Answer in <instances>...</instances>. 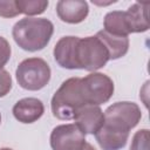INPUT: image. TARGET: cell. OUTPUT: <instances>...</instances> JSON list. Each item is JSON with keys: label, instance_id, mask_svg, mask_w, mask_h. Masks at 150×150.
<instances>
[{"label": "cell", "instance_id": "cell-5", "mask_svg": "<svg viewBox=\"0 0 150 150\" xmlns=\"http://www.w3.org/2000/svg\"><path fill=\"white\" fill-rule=\"evenodd\" d=\"M108 61L109 54L96 36L79 39L76 47V62L79 69L95 71L104 67Z\"/></svg>", "mask_w": 150, "mask_h": 150}, {"label": "cell", "instance_id": "cell-15", "mask_svg": "<svg viewBox=\"0 0 150 150\" xmlns=\"http://www.w3.org/2000/svg\"><path fill=\"white\" fill-rule=\"evenodd\" d=\"M103 25H104V30L110 34L120 35V36H128L130 34L125 23L124 12H121V11L109 12L104 16Z\"/></svg>", "mask_w": 150, "mask_h": 150}, {"label": "cell", "instance_id": "cell-16", "mask_svg": "<svg viewBox=\"0 0 150 150\" xmlns=\"http://www.w3.org/2000/svg\"><path fill=\"white\" fill-rule=\"evenodd\" d=\"M18 9L26 15H38L46 11L48 7V1L42 0H16Z\"/></svg>", "mask_w": 150, "mask_h": 150}, {"label": "cell", "instance_id": "cell-3", "mask_svg": "<svg viewBox=\"0 0 150 150\" xmlns=\"http://www.w3.org/2000/svg\"><path fill=\"white\" fill-rule=\"evenodd\" d=\"M141 117L142 112L136 103L116 102L104 111L103 127L118 132H129L138 124Z\"/></svg>", "mask_w": 150, "mask_h": 150}, {"label": "cell", "instance_id": "cell-8", "mask_svg": "<svg viewBox=\"0 0 150 150\" xmlns=\"http://www.w3.org/2000/svg\"><path fill=\"white\" fill-rule=\"evenodd\" d=\"M75 124L84 132L95 135L104 122V114L98 105L84 104L79 109L75 117Z\"/></svg>", "mask_w": 150, "mask_h": 150}, {"label": "cell", "instance_id": "cell-4", "mask_svg": "<svg viewBox=\"0 0 150 150\" xmlns=\"http://www.w3.org/2000/svg\"><path fill=\"white\" fill-rule=\"evenodd\" d=\"M19 86L27 90H40L50 80V68L40 57H29L20 62L15 71Z\"/></svg>", "mask_w": 150, "mask_h": 150}, {"label": "cell", "instance_id": "cell-13", "mask_svg": "<svg viewBox=\"0 0 150 150\" xmlns=\"http://www.w3.org/2000/svg\"><path fill=\"white\" fill-rule=\"evenodd\" d=\"M95 36L105 47V49L109 54V60H117L128 53V49H129L128 36L114 35V34L105 32L104 29L97 32V34Z\"/></svg>", "mask_w": 150, "mask_h": 150}, {"label": "cell", "instance_id": "cell-1", "mask_svg": "<svg viewBox=\"0 0 150 150\" xmlns=\"http://www.w3.org/2000/svg\"><path fill=\"white\" fill-rule=\"evenodd\" d=\"M54 33L52 21L46 18H23L19 20L12 30L15 43L27 52L43 49Z\"/></svg>", "mask_w": 150, "mask_h": 150}, {"label": "cell", "instance_id": "cell-18", "mask_svg": "<svg viewBox=\"0 0 150 150\" xmlns=\"http://www.w3.org/2000/svg\"><path fill=\"white\" fill-rule=\"evenodd\" d=\"M19 14L20 12L16 6V0H0V16L14 18Z\"/></svg>", "mask_w": 150, "mask_h": 150}, {"label": "cell", "instance_id": "cell-17", "mask_svg": "<svg viewBox=\"0 0 150 150\" xmlns=\"http://www.w3.org/2000/svg\"><path fill=\"white\" fill-rule=\"evenodd\" d=\"M130 150H149V130H138L131 141Z\"/></svg>", "mask_w": 150, "mask_h": 150}, {"label": "cell", "instance_id": "cell-20", "mask_svg": "<svg viewBox=\"0 0 150 150\" xmlns=\"http://www.w3.org/2000/svg\"><path fill=\"white\" fill-rule=\"evenodd\" d=\"M11 46L8 43V41L0 36V69H2V67L9 61L11 57Z\"/></svg>", "mask_w": 150, "mask_h": 150}, {"label": "cell", "instance_id": "cell-6", "mask_svg": "<svg viewBox=\"0 0 150 150\" xmlns=\"http://www.w3.org/2000/svg\"><path fill=\"white\" fill-rule=\"evenodd\" d=\"M80 90L86 104L100 105L114 94L112 80L102 73H91L80 80Z\"/></svg>", "mask_w": 150, "mask_h": 150}, {"label": "cell", "instance_id": "cell-23", "mask_svg": "<svg viewBox=\"0 0 150 150\" xmlns=\"http://www.w3.org/2000/svg\"><path fill=\"white\" fill-rule=\"evenodd\" d=\"M0 122H1V115H0Z\"/></svg>", "mask_w": 150, "mask_h": 150}, {"label": "cell", "instance_id": "cell-9", "mask_svg": "<svg viewBox=\"0 0 150 150\" xmlns=\"http://www.w3.org/2000/svg\"><path fill=\"white\" fill-rule=\"evenodd\" d=\"M77 36H63L54 47V59L59 66L67 69H79L76 62V47L79 42Z\"/></svg>", "mask_w": 150, "mask_h": 150}, {"label": "cell", "instance_id": "cell-7", "mask_svg": "<svg viewBox=\"0 0 150 150\" xmlns=\"http://www.w3.org/2000/svg\"><path fill=\"white\" fill-rule=\"evenodd\" d=\"M86 143V134L75 124H61L50 134L53 150H81Z\"/></svg>", "mask_w": 150, "mask_h": 150}, {"label": "cell", "instance_id": "cell-2", "mask_svg": "<svg viewBox=\"0 0 150 150\" xmlns=\"http://www.w3.org/2000/svg\"><path fill=\"white\" fill-rule=\"evenodd\" d=\"M80 77H70L63 81L55 91L50 107L56 118L63 121L74 120L79 109L86 104L80 90Z\"/></svg>", "mask_w": 150, "mask_h": 150}, {"label": "cell", "instance_id": "cell-12", "mask_svg": "<svg viewBox=\"0 0 150 150\" xmlns=\"http://www.w3.org/2000/svg\"><path fill=\"white\" fill-rule=\"evenodd\" d=\"M150 4L135 2L124 12L125 23L129 33H143L149 29L148 9Z\"/></svg>", "mask_w": 150, "mask_h": 150}, {"label": "cell", "instance_id": "cell-10", "mask_svg": "<svg viewBox=\"0 0 150 150\" xmlns=\"http://www.w3.org/2000/svg\"><path fill=\"white\" fill-rule=\"evenodd\" d=\"M56 13L59 18L67 23L82 22L88 13V4L82 0H60L56 4Z\"/></svg>", "mask_w": 150, "mask_h": 150}, {"label": "cell", "instance_id": "cell-22", "mask_svg": "<svg viewBox=\"0 0 150 150\" xmlns=\"http://www.w3.org/2000/svg\"><path fill=\"white\" fill-rule=\"evenodd\" d=\"M0 150H13V149H11V148H1Z\"/></svg>", "mask_w": 150, "mask_h": 150}, {"label": "cell", "instance_id": "cell-11", "mask_svg": "<svg viewBox=\"0 0 150 150\" xmlns=\"http://www.w3.org/2000/svg\"><path fill=\"white\" fill-rule=\"evenodd\" d=\"M45 112L43 103L35 97H26L18 101L13 107L14 117L21 123H33Z\"/></svg>", "mask_w": 150, "mask_h": 150}, {"label": "cell", "instance_id": "cell-21", "mask_svg": "<svg viewBox=\"0 0 150 150\" xmlns=\"http://www.w3.org/2000/svg\"><path fill=\"white\" fill-rule=\"evenodd\" d=\"M81 150H96V149H95V148H94L91 144H89V143H87V142H86V143H84V145L82 146V149H81Z\"/></svg>", "mask_w": 150, "mask_h": 150}, {"label": "cell", "instance_id": "cell-14", "mask_svg": "<svg viewBox=\"0 0 150 150\" xmlns=\"http://www.w3.org/2000/svg\"><path fill=\"white\" fill-rule=\"evenodd\" d=\"M96 141L103 150H120L125 146L129 132H118L110 130L105 127H101L95 134Z\"/></svg>", "mask_w": 150, "mask_h": 150}, {"label": "cell", "instance_id": "cell-19", "mask_svg": "<svg viewBox=\"0 0 150 150\" xmlns=\"http://www.w3.org/2000/svg\"><path fill=\"white\" fill-rule=\"evenodd\" d=\"M12 89V77L5 69H0V97L6 96Z\"/></svg>", "mask_w": 150, "mask_h": 150}]
</instances>
